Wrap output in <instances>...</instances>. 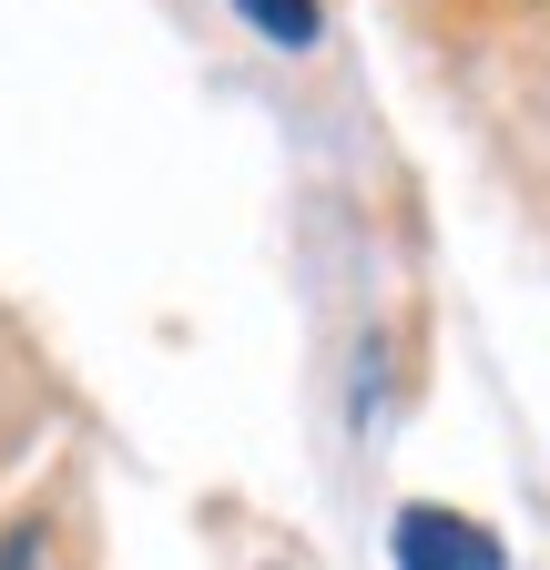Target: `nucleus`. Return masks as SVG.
<instances>
[{
  "mask_svg": "<svg viewBox=\"0 0 550 570\" xmlns=\"http://www.w3.org/2000/svg\"><path fill=\"white\" fill-rule=\"evenodd\" d=\"M387 550H397V570H500V540L469 530L459 510H397Z\"/></svg>",
  "mask_w": 550,
  "mask_h": 570,
  "instance_id": "1",
  "label": "nucleus"
},
{
  "mask_svg": "<svg viewBox=\"0 0 550 570\" xmlns=\"http://www.w3.org/2000/svg\"><path fill=\"white\" fill-rule=\"evenodd\" d=\"M235 11H245L265 41H286V51H306V41H316V0H235Z\"/></svg>",
  "mask_w": 550,
  "mask_h": 570,
  "instance_id": "2",
  "label": "nucleus"
},
{
  "mask_svg": "<svg viewBox=\"0 0 550 570\" xmlns=\"http://www.w3.org/2000/svg\"><path fill=\"white\" fill-rule=\"evenodd\" d=\"M0 570H61V560H51V530H41V520L0 530Z\"/></svg>",
  "mask_w": 550,
  "mask_h": 570,
  "instance_id": "3",
  "label": "nucleus"
}]
</instances>
